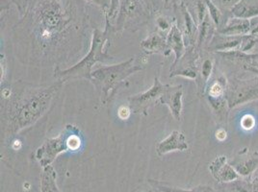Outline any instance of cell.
<instances>
[{"mask_svg":"<svg viewBox=\"0 0 258 192\" xmlns=\"http://www.w3.org/2000/svg\"><path fill=\"white\" fill-rule=\"evenodd\" d=\"M162 2H163V4H164V6L167 8V7L170 5L171 0H162Z\"/></svg>","mask_w":258,"mask_h":192,"instance_id":"obj_39","label":"cell"},{"mask_svg":"<svg viewBox=\"0 0 258 192\" xmlns=\"http://www.w3.org/2000/svg\"><path fill=\"white\" fill-rule=\"evenodd\" d=\"M9 4L16 5L21 17H22L27 11L29 0H1V13H4L9 8Z\"/></svg>","mask_w":258,"mask_h":192,"instance_id":"obj_27","label":"cell"},{"mask_svg":"<svg viewBox=\"0 0 258 192\" xmlns=\"http://www.w3.org/2000/svg\"><path fill=\"white\" fill-rule=\"evenodd\" d=\"M111 22L105 17V29L102 31L98 28L94 29L92 34V40L90 44V50L84 58H82L78 63L72 65L71 67L61 69L56 67L54 77L66 83L71 80L86 79L92 81L93 66L97 63H109L114 61V58L107 53L105 45L107 44L109 36L111 34Z\"/></svg>","mask_w":258,"mask_h":192,"instance_id":"obj_3","label":"cell"},{"mask_svg":"<svg viewBox=\"0 0 258 192\" xmlns=\"http://www.w3.org/2000/svg\"><path fill=\"white\" fill-rule=\"evenodd\" d=\"M132 114V111L129 107L128 105H122L120 107L118 108V117L119 119L121 120H127L130 116Z\"/></svg>","mask_w":258,"mask_h":192,"instance_id":"obj_34","label":"cell"},{"mask_svg":"<svg viewBox=\"0 0 258 192\" xmlns=\"http://www.w3.org/2000/svg\"><path fill=\"white\" fill-rule=\"evenodd\" d=\"M211 1L215 4L216 7L222 12L226 22L230 17H232L231 15L232 9L240 2V0H211Z\"/></svg>","mask_w":258,"mask_h":192,"instance_id":"obj_26","label":"cell"},{"mask_svg":"<svg viewBox=\"0 0 258 192\" xmlns=\"http://www.w3.org/2000/svg\"><path fill=\"white\" fill-rule=\"evenodd\" d=\"M254 62H256V63H257V64H258V59H257V60H255V61H254Z\"/></svg>","mask_w":258,"mask_h":192,"instance_id":"obj_40","label":"cell"},{"mask_svg":"<svg viewBox=\"0 0 258 192\" xmlns=\"http://www.w3.org/2000/svg\"><path fill=\"white\" fill-rule=\"evenodd\" d=\"M155 12V0H119L115 24H111V33L124 30L135 32L150 22Z\"/></svg>","mask_w":258,"mask_h":192,"instance_id":"obj_5","label":"cell"},{"mask_svg":"<svg viewBox=\"0 0 258 192\" xmlns=\"http://www.w3.org/2000/svg\"><path fill=\"white\" fill-rule=\"evenodd\" d=\"M41 192H61L56 182V171L51 165L43 168L41 175Z\"/></svg>","mask_w":258,"mask_h":192,"instance_id":"obj_24","label":"cell"},{"mask_svg":"<svg viewBox=\"0 0 258 192\" xmlns=\"http://www.w3.org/2000/svg\"><path fill=\"white\" fill-rule=\"evenodd\" d=\"M226 98L229 110L258 100V76L250 79L232 78L227 82Z\"/></svg>","mask_w":258,"mask_h":192,"instance_id":"obj_6","label":"cell"},{"mask_svg":"<svg viewBox=\"0 0 258 192\" xmlns=\"http://www.w3.org/2000/svg\"><path fill=\"white\" fill-rule=\"evenodd\" d=\"M86 3L96 5L98 8H100L103 13H108L111 7V0H84Z\"/></svg>","mask_w":258,"mask_h":192,"instance_id":"obj_32","label":"cell"},{"mask_svg":"<svg viewBox=\"0 0 258 192\" xmlns=\"http://www.w3.org/2000/svg\"><path fill=\"white\" fill-rule=\"evenodd\" d=\"M170 85H163L159 78L155 77L153 85L147 91L128 97V106L133 114L148 115L151 108L159 103L162 95L165 93Z\"/></svg>","mask_w":258,"mask_h":192,"instance_id":"obj_7","label":"cell"},{"mask_svg":"<svg viewBox=\"0 0 258 192\" xmlns=\"http://www.w3.org/2000/svg\"><path fill=\"white\" fill-rule=\"evenodd\" d=\"M231 15L246 20H251L258 17V0H240L232 9Z\"/></svg>","mask_w":258,"mask_h":192,"instance_id":"obj_20","label":"cell"},{"mask_svg":"<svg viewBox=\"0 0 258 192\" xmlns=\"http://www.w3.org/2000/svg\"><path fill=\"white\" fill-rule=\"evenodd\" d=\"M167 44L170 48V50L174 53L175 59L172 64H176L180 58L182 57L186 49L187 45L184 41L182 31L179 28V26L176 23V20L173 22V24L170 29V31L167 35Z\"/></svg>","mask_w":258,"mask_h":192,"instance_id":"obj_17","label":"cell"},{"mask_svg":"<svg viewBox=\"0 0 258 192\" xmlns=\"http://www.w3.org/2000/svg\"><path fill=\"white\" fill-rule=\"evenodd\" d=\"M68 137L69 135L67 131H64L56 138L44 140L43 145L37 149L35 159L39 161L43 168L51 165L54 160L62 153L70 151L68 147Z\"/></svg>","mask_w":258,"mask_h":192,"instance_id":"obj_8","label":"cell"},{"mask_svg":"<svg viewBox=\"0 0 258 192\" xmlns=\"http://www.w3.org/2000/svg\"><path fill=\"white\" fill-rule=\"evenodd\" d=\"M141 48L149 55L162 54L167 57L172 52L167 44V35H164L162 31L151 33L141 42Z\"/></svg>","mask_w":258,"mask_h":192,"instance_id":"obj_15","label":"cell"},{"mask_svg":"<svg viewBox=\"0 0 258 192\" xmlns=\"http://www.w3.org/2000/svg\"><path fill=\"white\" fill-rule=\"evenodd\" d=\"M201 52L197 50L196 46H188L185 53L176 64H172L170 77L182 76L184 78L197 80L199 77V59Z\"/></svg>","mask_w":258,"mask_h":192,"instance_id":"obj_9","label":"cell"},{"mask_svg":"<svg viewBox=\"0 0 258 192\" xmlns=\"http://www.w3.org/2000/svg\"><path fill=\"white\" fill-rule=\"evenodd\" d=\"M245 36L234 37L226 36L220 33L216 32L211 42L208 44L206 50L209 52H228L233 50H240Z\"/></svg>","mask_w":258,"mask_h":192,"instance_id":"obj_13","label":"cell"},{"mask_svg":"<svg viewBox=\"0 0 258 192\" xmlns=\"http://www.w3.org/2000/svg\"><path fill=\"white\" fill-rule=\"evenodd\" d=\"M241 127L246 131H249L255 126V118H253L251 115H246L241 119Z\"/></svg>","mask_w":258,"mask_h":192,"instance_id":"obj_31","label":"cell"},{"mask_svg":"<svg viewBox=\"0 0 258 192\" xmlns=\"http://www.w3.org/2000/svg\"><path fill=\"white\" fill-rule=\"evenodd\" d=\"M118 4L119 0H111V7L108 13H105L104 16L109 19L110 22L113 24V22L116 20L117 13H118Z\"/></svg>","mask_w":258,"mask_h":192,"instance_id":"obj_30","label":"cell"},{"mask_svg":"<svg viewBox=\"0 0 258 192\" xmlns=\"http://www.w3.org/2000/svg\"><path fill=\"white\" fill-rule=\"evenodd\" d=\"M81 146V139L76 135L72 134L68 137V147L70 151H77Z\"/></svg>","mask_w":258,"mask_h":192,"instance_id":"obj_29","label":"cell"},{"mask_svg":"<svg viewBox=\"0 0 258 192\" xmlns=\"http://www.w3.org/2000/svg\"><path fill=\"white\" fill-rule=\"evenodd\" d=\"M209 171L220 183H230L240 179V175L225 155H220L211 161Z\"/></svg>","mask_w":258,"mask_h":192,"instance_id":"obj_10","label":"cell"},{"mask_svg":"<svg viewBox=\"0 0 258 192\" xmlns=\"http://www.w3.org/2000/svg\"><path fill=\"white\" fill-rule=\"evenodd\" d=\"M182 98V85H170L159 100L160 104L166 105L170 109L172 117L176 121L181 120L183 109Z\"/></svg>","mask_w":258,"mask_h":192,"instance_id":"obj_12","label":"cell"},{"mask_svg":"<svg viewBox=\"0 0 258 192\" xmlns=\"http://www.w3.org/2000/svg\"><path fill=\"white\" fill-rule=\"evenodd\" d=\"M209 105L212 108L214 114L217 118L220 120V122L226 121L227 119V115H228V104L226 101V96L223 97H209L206 96Z\"/></svg>","mask_w":258,"mask_h":192,"instance_id":"obj_25","label":"cell"},{"mask_svg":"<svg viewBox=\"0 0 258 192\" xmlns=\"http://www.w3.org/2000/svg\"><path fill=\"white\" fill-rule=\"evenodd\" d=\"M149 182L157 192H218L212 186L207 184H201L191 189H183L156 180H149Z\"/></svg>","mask_w":258,"mask_h":192,"instance_id":"obj_23","label":"cell"},{"mask_svg":"<svg viewBox=\"0 0 258 192\" xmlns=\"http://www.w3.org/2000/svg\"><path fill=\"white\" fill-rule=\"evenodd\" d=\"M29 2H30V0H29Z\"/></svg>","mask_w":258,"mask_h":192,"instance_id":"obj_41","label":"cell"},{"mask_svg":"<svg viewBox=\"0 0 258 192\" xmlns=\"http://www.w3.org/2000/svg\"><path fill=\"white\" fill-rule=\"evenodd\" d=\"M216 32H217V27L215 23L212 21L210 15L207 14L204 22H202L198 27V38L196 43L197 50L201 52L204 48L206 49Z\"/></svg>","mask_w":258,"mask_h":192,"instance_id":"obj_19","label":"cell"},{"mask_svg":"<svg viewBox=\"0 0 258 192\" xmlns=\"http://www.w3.org/2000/svg\"><path fill=\"white\" fill-rule=\"evenodd\" d=\"M89 27L84 0H30L13 31L16 44L24 42L31 47L28 52L33 64L60 67L64 59L83 51Z\"/></svg>","mask_w":258,"mask_h":192,"instance_id":"obj_1","label":"cell"},{"mask_svg":"<svg viewBox=\"0 0 258 192\" xmlns=\"http://www.w3.org/2000/svg\"><path fill=\"white\" fill-rule=\"evenodd\" d=\"M6 74V61L4 55L1 54V84L4 83Z\"/></svg>","mask_w":258,"mask_h":192,"instance_id":"obj_36","label":"cell"},{"mask_svg":"<svg viewBox=\"0 0 258 192\" xmlns=\"http://www.w3.org/2000/svg\"><path fill=\"white\" fill-rule=\"evenodd\" d=\"M251 181H252V192H258V176H255Z\"/></svg>","mask_w":258,"mask_h":192,"instance_id":"obj_37","label":"cell"},{"mask_svg":"<svg viewBox=\"0 0 258 192\" xmlns=\"http://www.w3.org/2000/svg\"><path fill=\"white\" fill-rule=\"evenodd\" d=\"M177 9L179 10L180 18L182 20L181 25H178L182 31L183 37L185 43L188 46H196L197 38H198V24L194 21L193 17L187 10V8L183 5L181 2L175 4ZM177 23V22H176Z\"/></svg>","mask_w":258,"mask_h":192,"instance_id":"obj_14","label":"cell"},{"mask_svg":"<svg viewBox=\"0 0 258 192\" xmlns=\"http://www.w3.org/2000/svg\"><path fill=\"white\" fill-rule=\"evenodd\" d=\"M179 2L187 8L198 26L204 22L208 14L205 0H179Z\"/></svg>","mask_w":258,"mask_h":192,"instance_id":"obj_22","label":"cell"},{"mask_svg":"<svg viewBox=\"0 0 258 192\" xmlns=\"http://www.w3.org/2000/svg\"><path fill=\"white\" fill-rule=\"evenodd\" d=\"M143 70L141 65L135 64V58H130L119 64L103 65L92 73V83L96 86L101 98V102L106 105L111 101L118 88L124 85L129 76Z\"/></svg>","mask_w":258,"mask_h":192,"instance_id":"obj_4","label":"cell"},{"mask_svg":"<svg viewBox=\"0 0 258 192\" xmlns=\"http://www.w3.org/2000/svg\"><path fill=\"white\" fill-rule=\"evenodd\" d=\"M216 139H218L219 141L223 142L226 140L227 138V131L226 128H219L215 132Z\"/></svg>","mask_w":258,"mask_h":192,"instance_id":"obj_35","label":"cell"},{"mask_svg":"<svg viewBox=\"0 0 258 192\" xmlns=\"http://www.w3.org/2000/svg\"><path fill=\"white\" fill-rule=\"evenodd\" d=\"M188 142L183 133L179 131H172V133L166 138L161 140L156 145V153L159 157L167 155L171 152L176 151H186L188 149Z\"/></svg>","mask_w":258,"mask_h":192,"instance_id":"obj_16","label":"cell"},{"mask_svg":"<svg viewBox=\"0 0 258 192\" xmlns=\"http://www.w3.org/2000/svg\"><path fill=\"white\" fill-rule=\"evenodd\" d=\"M63 84L60 81L49 85L16 83L12 87L3 88L1 91L3 138L11 139L43 118Z\"/></svg>","mask_w":258,"mask_h":192,"instance_id":"obj_2","label":"cell"},{"mask_svg":"<svg viewBox=\"0 0 258 192\" xmlns=\"http://www.w3.org/2000/svg\"><path fill=\"white\" fill-rule=\"evenodd\" d=\"M213 69H214L213 60L210 59V58H205L202 64H201L200 71H199V77L196 80L198 88H199V92L201 93V95H205L207 85H208V83L210 81V77L213 73Z\"/></svg>","mask_w":258,"mask_h":192,"instance_id":"obj_21","label":"cell"},{"mask_svg":"<svg viewBox=\"0 0 258 192\" xmlns=\"http://www.w3.org/2000/svg\"><path fill=\"white\" fill-rule=\"evenodd\" d=\"M231 185V192H252V181L247 179H238L233 182L228 183Z\"/></svg>","mask_w":258,"mask_h":192,"instance_id":"obj_28","label":"cell"},{"mask_svg":"<svg viewBox=\"0 0 258 192\" xmlns=\"http://www.w3.org/2000/svg\"><path fill=\"white\" fill-rule=\"evenodd\" d=\"M230 163L241 178H249L258 169V151L241 150Z\"/></svg>","mask_w":258,"mask_h":192,"instance_id":"obj_11","label":"cell"},{"mask_svg":"<svg viewBox=\"0 0 258 192\" xmlns=\"http://www.w3.org/2000/svg\"><path fill=\"white\" fill-rule=\"evenodd\" d=\"M250 31V22L249 20L241 19L236 17H230L224 25H222L217 32L226 35V36H234L241 37L249 35Z\"/></svg>","mask_w":258,"mask_h":192,"instance_id":"obj_18","label":"cell"},{"mask_svg":"<svg viewBox=\"0 0 258 192\" xmlns=\"http://www.w3.org/2000/svg\"><path fill=\"white\" fill-rule=\"evenodd\" d=\"M156 24H157L158 28L160 29V31L164 32V31H166V30H168V29H171V27H172V25L173 23H171V22H169V21H168L166 18H164V17H158L157 20H156Z\"/></svg>","mask_w":258,"mask_h":192,"instance_id":"obj_33","label":"cell"},{"mask_svg":"<svg viewBox=\"0 0 258 192\" xmlns=\"http://www.w3.org/2000/svg\"><path fill=\"white\" fill-rule=\"evenodd\" d=\"M245 69L247 70V71L252 72V73H255V74L258 76V67H256V66H254V65H250V66H247Z\"/></svg>","mask_w":258,"mask_h":192,"instance_id":"obj_38","label":"cell"}]
</instances>
